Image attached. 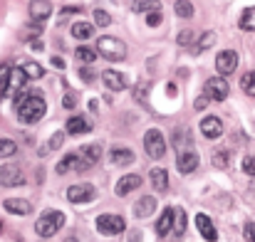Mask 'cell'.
I'll list each match as a JSON object with an SVG mask.
<instances>
[{
    "label": "cell",
    "mask_w": 255,
    "mask_h": 242,
    "mask_svg": "<svg viewBox=\"0 0 255 242\" xmlns=\"http://www.w3.org/2000/svg\"><path fill=\"white\" fill-rule=\"evenodd\" d=\"M47 111L45 99L40 96V91H22L15 99V114L22 124H37Z\"/></svg>",
    "instance_id": "obj_1"
},
{
    "label": "cell",
    "mask_w": 255,
    "mask_h": 242,
    "mask_svg": "<svg viewBox=\"0 0 255 242\" xmlns=\"http://www.w3.org/2000/svg\"><path fill=\"white\" fill-rule=\"evenodd\" d=\"M62 225H65V215H62L60 210H45V213L37 218V223H35V233L47 240V238H55Z\"/></svg>",
    "instance_id": "obj_2"
},
{
    "label": "cell",
    "mask_w": 255,
    "mask_h": 242,
    "mask_svg": "<svg viewBox=\"0 0 255 242\" xmlns=\"http://www.w3.org/2000/svg\"><path fill=\"white\" fill-rule=\"evenodd\" d=\"M97 52H99L102 57L112 60V62H119V60L127 57V45H124L122 40H117V37L104 35V37L97 40Z\"/></svg>",
    "instance_id": "obj_3"
},
{
    "label": "cell",
    "mask_w": 255,
    "mask_h": 242,
    "mask_svg": "<svg viewBox=\"0 0 255 242\" xmlns=\"http://www.w3.org/2000/svg\"><path fill=\"white\" fill-rule=\"evenodd\" d=\"M144 149L151 159H164L166 156V139L159 129H149L144 134Z\"/></svg>",
    "instance_id": "obj_4"
},
{
    "label": "cell",
    "mask_w": 255,
    "mask_h": 242,
    "mask_svg": "<svg viewBox=\"0 0 255 242\" xmlns=\"http://www.w3.org/2000/svg\"><path fill=\"white\" fill-rule=\"evenodd\" d=\"M124 228H127V223H124V218L122 215H99L97 218V230L99 233H104V235H119V233H124Z\"/></svg>",
    "instance_id": "obj_5"
},
{
    "label": "cell",
    "mask_w": 255,
    "mask_h": 242,
    "mask_svg": "<svg viewBox=\"0 0 255 242\" xmlns=\"http://www.w3.org/2000/svg\"><path fill=\"white\" fill-rule=\"evenodd\" d=\"M94 195H97V188L89 185V183H80V185H70V188H67V200L75 203V205L94 200Z\"/></svg>",
    "instance_id": "obj_6"
},
{
    "label": "cell",
    "mask_w": 255,
    "mask_h": 242,
    "mask_svg": "<svg viewBox=\"0 0 255 242\" xmlns=\"http://www.w3.org/2000/svg\"><path fill=\"white\" fill-rule=\"evenodd\" d=\"M203 94L208 99L223 101L228 96V81H226V77H211V80L206 81V86H203Z\"/></svg>",
    "instance_id": "obj_7"
},
{
    "label": "cell",
    "mask_w": 255,
    "mask_h": 242,
    "mask_svg": "<svg viewBox=\"0 0 255 242\" xmlns=\"http://www.w3.org/2000/svg\"><path fill=\"white\" fill-rule=\"evenodd\" d=\"M25 183V175L17 165H0V185L5 188H15V185H22Z\"/></svg>",
    "instance_id": "obj_8"
},
{
    "label": "cell",
    "mask_w": 255,
    "mask_h": 242,
    "mask_svg": "<svg viewBox=\"0 0 255 242\" xmlns=\"http://www.w3.org/2000/svg\"><path fill=\"white\" fill-rule=\"evenodd\" d=\"M236 67H238V52L223 50V52L216 57V70H218V75H233Z\"/></svg>",
    "instance_id": "obj_9"
},
{
    "label": "cell",
    "mask_w": 255,
    "mask_h": 242,
    "mask_svg": "<svg viewBox=\"0 0 255 242\" xmlns=\"http://www.w3.org/2000/svg\"><path fill=\"white\" fill-rule=\"evenodd\" d=\"M87 168H89V165H87L85 159H82L77 151H75V154H67L62 161L57 163V173H60V175L72 173V170H75V173H77V170H87Z\"/></svg>",
    "instance_id": "obj_10"
},
{
    "label": "cell",
    "mask_w": 255,
    "mask_h": 242,
    "mask_svg": "<svg viewBox=\"0 0 255 242\" xmlns=\"http://www.w3.org/2000/svg\"><path fill=\"white\" fill-rule=\"evenodd\" d=\"M201 134L206 139H221L223 136V121L216 119V116H203L201 121Z\"/></svg>",
    "instance_id": "obj_11"
},
{
    "label": "cell",
    "mask_w": 255,
    "mask_h": 242,
    "mask_svg": "<svg viewBox=\"0 0 255 242\" xmlns=\"http://www.w3.org/2000/svg\"><path fill=\"white\" fill-rule=\"evenodd\" d=\"M141 185V178L136 175V173H129V175H122L119 180H117V188H114V193L119 195V198H124V195H129L131 190H136Z\"/></svg>",
    "instance_id": "obj_12"
},
{
    "label": "cell",
    "mask_w": 255,
    "mask_h": 242,
    "mask_svg": "<svg viewBox=\"0 0 255 242\" xmlns=\"http://www.w3.org/2000/svg\"><path fill=\"white\" fill-rule=\"evenodd\" d=\"M52 15V2L50 0H30V17L35 22H45Z\"/></svg>",
    "instance_id": "obj_13"
},
{
    "label": "cell",
    "mask_w": 255,
    "mask_h": 242,
    "mask_svg": "<svg viewBox=\"0 0 255 242\" xmlns=\"http://www.w3.org/2000/svg\"><path fill=\"white\" fill-rule=\"evenodd\" d=\"M25 80H27V75L22 72V67L10 70V75H7V84H5V89H2V96H12L17 89H22Z\"/></svg>",
    "instance_id": "obj_14"
},
{
    "label": "cell",
    "mask_w": 255,
    "mask_h": 242,
    "mask_svg": "<svg viewBox=\"0 0 255 242\" xmlns=\"http://www.w3.org/2000/svg\"><path fill=\"white\" fill-rule=\"evenodd\" d=\"M176 165L181 173H193L198 168V154L196 151H181L178 159H176Z\"/></svg>",
    "instance_id": "obj_15"
},
{
    "label": "cell",
    "mask_w": 255,
    "mask_h": 242,
    "mask_svg": "<svg viewBox=\"0 0 255 242\" xmlns=\"http://www.w3.org/2000/svg\"><path fill=\"white\" fill-rule=\"evenodd\" d=\"M149 180H151L156 193H166L169 190V173L164 168H151L149 170Z\"/></svg>",
    "instance_id": "obj_16"
},
{
    "label": "cell",
    "mask_w": 255,
    "mask_h": 242,
    "mask_svg": "<svg viewBox=\"0 0 255 242\" xmlns=\"http://www.w3.org/2000/svg\"><path fill=\"white\" fill-rule=\"evenodd\" d=\"M2 205H5V210L12 213V215H30V213H32L30 200H22V198H7Z\"/></svg>",
    "instance_id": "obj_17"
},
{
    "label": "cell",
    "mask_w": 255,
    "mask_h": 242,
    "mask_svg": "<svg viewBox=\"0 0 255 242\" xmlns=\"http://www.w3.org/2000/svg\"><path fill=\"white\" fill-rule=\"evenodd\" d=\"M102 80L107 84V89H112V91H122V89L127 86V77H124L122 72H114V70L102 72Z\"/></svg>",
    "instance_id": "obj_18"
},
{
    "label": "cell",
    "mask_w": 255,
    "mask_h": 242,
    "mask_svg": "<svg viewBox=\"0 0 255 242\" xmlns=\"http://www.w3.org/2000/svg\"><path fill=\"white\" fill-rule=\"evenodd\" d=\"M109 161L114 165H129V163H134V151L127 146H114L109 154Z\"/></svg>",
    "instance_id": "obj_19"
},
{
    "label": "cell",
    "mask_w": 255,
    "mask_h": 242,
    "mask_svg": "<svg viewBox=\"0 0 255 242\" xmlns=\"http://www.w3.org/2000/svg\"><path fill=\"white\" fill-rule=\"evenodd\" d=\"M196 228L201 230V235H203L206 240H218V233H216V228H213V223H211L208 215L198 213V215H196Z\"/></svg>",
    "instance_id": "obj_20"
},
{
    "label": "cell",
    "mask_w": 255,
    "mask_h": 242,
    "mask_svg": "<svg viewBox=\"0 0 255 242\" xmlns=\"http://www.w3.org/2000/svg\"><path fill=\"white\" fill-rule=\"evenodd\" d=\"M154 210H156V198H154V195H144V198H139L136 205H134V213H136L139 218H149Z\"/></svg>",
    "instance_id": "obj_21"
},
{
    "label": "cell",
    "mask_w": 255,
    "mask_h": 242,
    "mask_svg": "<svg viewBox=\"0 0 255 242\" xmlns=\"http://www.w3.org/2000/svg\"><path fill=\"white\" fill-rule=\"evenodd\" d=\"M92 131V124L82 119V116H70L67 119V134H72V136H80V134H89Z\"/></svg>",
    "instance_id": "obj_22"
},
{
    "label": "cell",
    "mask_w": 255,
    "mask_h": 242,
    "mask_svg": "<svg viewBox=\"0 0 255 242\" xmlns=\"http://www.w3.org/2000/svg\"><path fill=\"white\" fill-rule=\"evenodd\" d=\"M171 230H173V208H166V210L161 213L159 223H156V235H159V238H166Z\"/></svg>",
    "instance_id": "obj_23"
},
{
    "label": "cell",
    "mask_w": 255,
    "mask_h": 242,
    "mask_svg": "<svg viewBox=\"0 0 255 242\" xmlns=\"http://www.w3.org/2000/svg\"><path fill=\"white\" fill-rule=\"evenodd\" d=\"M80 156H82L85 163L92 168V165H97V161L102 159V146H99V144H87V146L80 149Z\"/></svg>",
    "instance_id": "obj_24"
},
{
    "label": "cell",
    "mask_w": 255,
    "mask_h": 242,
    "mask_svg": "<svg viewBox=\"0 0 255 242\" xmlns=\"http://www.w3.org/2000/svg\"><path fill=\"white\" fill-rule=\"evenodd\" d=\"M94 35V27L89 22H75L72 25V37L75 40H89Z\"/></svg>",
    "instance_id": "obj_25"
},
{
    "label": "cell",
    "mask_w": 255,
    "mask_h": 242,
    "mask_svg": "<svg viewBox=\"0 0 255 242\" xmlns=\"http://www.w3.org/2000/svg\"><path fill=\"white\" fill-rule=\"evenodd\" d=\"M183 230H186V213H183L181 208H176V210H173V230H171V233H173L176 238H181Z\"/></svg>",
    "instance_id": "obj_26"
},
{
    "label": "cell",
    "mask_w": 255,
    "mask_h": 242,
    "mask_svg": "<svg viewBox=\"0 0 255 242\" xmlns=\"http://www.w3.org/2000/svg\"><path fill=\"white\" fill-rule=\"evenodd\" d=\"M211 45H216V32H213V30H208V32H203V35H201V40L196 42V55L206 52Z\"/></svg>",
    "instance_id": "obj_27"
},
{
    "label": "cell",
    "mask_w": 255,
    "mask_h": 242,
    "mask_svg": "<svg viewBox=\"0 0 255 242\" xmlns=\"http://www.w3.org/2000/svg\"><path fill=\"white\" fill-rule=\"evenodd\" d=\"M22 72L27 75V80H40V77L45 75L42 65H37V62H25V65H22Z\"/></svg>",
    "instance_id": "obj_28"
},
{
    "label": "cell",
    "mask_w": 255,
    "mask_h": 242,
    "mask_svg": "<svg viewBox=\"0 0 255 242\" xmlns=\"http://www.w3.org/2000/svg\"><path fill=\"white\" fill-rule=\"evenodd\" d=\"M241 27L248 30V32H255V7L243 10V15H241Z\"/></svg>",
    "instance_id": "obj_29"
},
{
    "label": "cell",
    "mask_w": 255,
    "mask_h": 242,
    "mask_svg": "<svg viewBox=\"0 0 255 242\" xmlns=\"http://www.w3.org/2000/svg\"><path fill=\"white\" fill-rule=\"evenodd\" d=\"M17 154V144L10 139H0V159H10Z\"/></svg>",
    "instance_id": "obj_30"
},
{
    "label": "cell",
    "mask_w": 255,
    "mask_h": 242,
    "mask_svg": "<svg viewBox=\"0 0 255 242\" xmlns=\"http://www.w3.org/2000/svg\"><path fill=\"white\" fill-rule=\"evenodd\" d=\"M173 12H176L178 17H191V15H193V5H191L188 0H178V2L173 5Z\"/></svg>",
    "instance_id": "obj_31"
},
{
    "label": "cell",
    "mask_w": 255,
    "mask_h": 242,
    "mask_svg": "<svg viewBox=\"0 0 255 242\" xmlns=\"http://www.w3.org/2000/svg\"><path fill=\"white\" fill-rule=\"evenodd\" d=\"M241 89H243L246 94L255 96V72H248V75L241 77Z\"/></svg>",
    "instance_id": "obj_32"
},
{
    "label": "cell",
    "mask_w": 255,
    "mask_h": 242,
    "mask_svg": "<svg viewBox=\"0 0 255 242\" xmlns=\"http://www.w3.org/2000/svg\"><path fill=\"white\" fill-rule=\"evenodd\" d=\"M176 42H178L181 47H186V45L196 42V32H193V30H181V32H178V37H176Z\"/></svg>",
    "instance_id": "obj_33"
},
{
    "label": "cell",
    "mask_w": 255,
    "mask_h": 242,
    "mask_svg": "<svg viewBox=\"0 0 255 242\" xmlns=\"http://www.w3.org/2000/svg\"><path fill=\"white\" fill-rule=\"evenodd\" d=\"M211 161H213V165H216V168H228V161H231V156H228V151H216Z\"/></svg>",
    "instance_id": "obj_34"
},
{
    "label": "cell",
    "mask_w": 255,
    "mask_h": 242,
    "mask_svg": "<svg viewBox=\"0 0 255 242\" xmlns=\"http://www.w3.org/2000/svg\"><path fill=\"white\" fill-rule=\"evenodd\" d=\"M94 22H97L99 27H109V25H112V17H109L107 10H94Z\"/></svg>",
    "instance_id": "obj_35"
},
{
    "label": "cell",
    "mask_w": 255,
    "mask_h": 242,
    "mask_svg": "<svg viewBox=\"0 0 255 242\" xmlns=\"http://www.w3.org/2000/svg\"><path fill=\"white\" fill-rule=\"evenodd\" d=\"M161 20H164V12L156 7V10H149V15H146V25L149 27H156V25H161Z\"/></svg>",
    "instance_id": "obj_36"
},
{
    "label": "cell",
    "mask_w": 255,
    "mask_h": 242,
    "mask_svg": "<svg viewBox=\"0 0 255 242\" xmlns=\"http://www.w3.org/2000/svg\"><path fill=\"white\" fill-rule=\"evenodd\" d=\"M77 60H82V62H87V65H92V62L97 60V52L89 50V47H80V50H77Z\"/></svg>",
    "instance_id": "obj_37"
},
{
    "label": "cell",
    "mask_w": 255,
    "mask_h": 242,
    "mask_svg": "<svg viewBox=\"0 0 255 242\" xmlns=\"http://www.w3.org/2000/svg\"><path fill=\"white\" fill-rule=\"evenodd\" d=\"M62 141H65V134H62V131H57V134H55V136L50 139V144H47V149H50V151H57V149L62 146Z\"/></svg>",
    "instance_id": "obj_38"
},
{
    "label": "cell",
    "mask_w": 255,
    "mask_h": 242,
    "mask_svg": "<svg viewBox=\"0 0 255 242\" xmlns=\"http://www.w3.org/2000/svg\"><path fill=\"white\" fill-rule=\"evenodd\" d=\"M243 170L255 178V156H246V159H243Z\"/></svg>",
    "instance_id": "obj_39"
},
{
    "label": "cell",
    "mask_w": 255,
    "mask_h": 242,
    "mask_svg": "<svg viewBox=\"0 0 255 242\" xmlns=\"http://www.w3.org/2000/svg\"><path fill=\"white\" fill-rule=\"evenodd\" d=\"M7 75H10V67H7V65H0V91H2L5 84H7Z\"/></svg>",
    "instance_id": "obj_40"
},
{
    "label": "cell",
    "mask_w": 255,
    "mask_h": 242,
    "mask_svg": "<svg viewBox=\"0 0 255 242\" xmlns=\"http://www.w3.org/2000/svg\"><path fill=\"white\" fill-rule=\"evenodd\" d=\"M80 77H82V81H87V84H89V81H94V72H92L89 67H85V70L80 72Z\"/></svg>",
    "instance_id": "obj_41"
},
{
    "label": "cell",
    "mask_w": 255,
    "mask_h": 242,
    "mask_svg": "<svg viewBox=\"0 0 255 242\" xmlns=\"http://www.w3.org/2000/svg\"><path fill=\"white\" fill-rule=\"evenodd\" d=\"M246 240H251V242L255 240V223H248V225H246Z\"/></svg>",
    "instance_id": "obj_42"
},
{
    "label": "cell",
    "mask_w": 255,
    "mask_h": 242,
    "mask_svg": "<svg viewBox=\"0 0 255 242\" xmlns=\"http://www.w3.org/2000/svg\"><path fill=\"white\" fill-rule=\"evenodd\" d=\"M62 104H65V106H67V109H72V106H75V104H77V99H75V96H72V94H67V96H65V99H62Z\"/></svg>",
    "instance_id": "obj_43"
},
{
    "label": "cell",
    "mask_w": 255,
    "mask_h": 242,
    "mask_svg": "<svg viewBox=\"0 0 255 242\" xmlns=\"http://www.w3.org/2000/svg\"><path fill=\"white\" fill-rule=\"evenodd\" d=\"M154 5H156V0H144V2L136 5V10H149V7H154Z\"/></svg>",
    "instance_id": "obj_44"
},
{
    "label": "cell",
    "mask_w": 255,
    "mask_h": 242,
    "mask_svg": "<svg viewBox=\"0 0 255 242\" xmlns=\"http://www.w3.org/2000/svg\"><path fill=\"white\" fill-rule=\"evenodd\" d=\"M208 101H211V99H208V96H206V94H203V96H201V99H196V109H203V106H206V104H208Z\"/></svg>",
    "instance_id": "obj_45"
},
{
    "label": "cell",
    "mask_w": 255,
    "mask_h": 242,
    "mask_svg": "<svg viewBox=\"0 0 255 242\" xmlns=\"http://www.w3.org/2000/svg\"><path fill=\"white\" fill-rule=\"evenodd\" d=\"M52 65H55V67H60V70H62V67H65V62H62V60H60V57H52Z\"/></svg>",
    "instance_id": "obj_46"
}]
</instances>
